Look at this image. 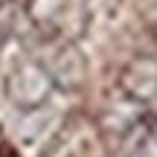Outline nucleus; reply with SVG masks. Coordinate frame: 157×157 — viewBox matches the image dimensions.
<instances>
[{"instance_id":"nucleus-1","label":"nucleus","mask_w":157,"mask_h":157,"mask_svg":"<svg viewBox=\"0 0 157 157\" xmlns=\"http://www.w3.org/2000/svg\"><path fill=\"white\" fill-rule=\"evenodd\" d=\"M0 157H17V154H15V148L9 143H0Z\"/></svg>"}]
</instances>
